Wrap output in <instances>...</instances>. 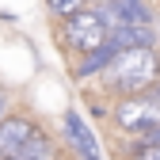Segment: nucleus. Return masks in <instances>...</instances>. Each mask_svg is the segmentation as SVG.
<instances>
[{
	"instance_id": "nucleus-1",
	"label": "nucleus",
	"mask_w": 160,
	"mask_h": 160,
	"mask_svg": "<svg viewBox=\"0 0 160 160\" xmlns=\"http://www.w3.org/2000/svg\"><path fill=\"white\" fill-rule=\"evenodd\" d=\"M111 72V84L118 92H145L156 84V76H160V61H156V53L145 46V50H126V53H114V61L107 65Z\"/></svg>"
},
{
	"instance_id": "nucleus-2",
	"label": "nucleus",
	"mask_w": 160,
	"mask_h": 160,
	"mask_svg": "<svg viewBox=\"0 0 160 160\" xmlns=\"http://www.w3.org/2000/svg\"><path fill=\"white\" fill-rule=\"evenodd\" d=\"M69 42L84 53H95L107 46V19L95 12H76L69 19Z\"/></svg>"
},
{
	"instance_id": "nucleus-3",
	"label": "nucleus",
	"mask_w": 160,
	"mask_h": 160,
	"mask_svg": "<svg viewBox=\"0 0 160 160\" xmlns=\"http://www.w3.org/2000/svg\"><path fill=\"white\" fill-rule=\"evenodd\" d=\"M34 133H38V130L27 122V118H0V156L12 160Z\"/></svg>"
},
{
	"instance_id": "nucleus-4",
	"label": "nucleus",
	"mask_w": 160,
	"mask_h": 160,
	"mask_svg": "<svg viewBox=\"0 0 160 160\" xmlns=\"http://www.w3.org/2000/svg\"><path fill=\"white\" fill-rule=\"evenodd\" d=\"M114 118H118V126H126V130H149L152 122H160V107H152L149 99H126V103L114 111Z\"/></svg>"
},
{
	"instance_id": "nucleus-5",
	"label": "nucleus",
	"mask_w": 160,
	"mask_h": 160,
	"mask_svg": "<svg viewBox=\"0 0 160 160\" xmlns=\"http://www.w3.org/2000/svg\"><path fill=\"white\" fill-rule=\"evenodd\" d=\"M12 160H53V145L46 141L42 133H34V137H31V141H27L23 149H19Z\"/></svg>"
},
{
	"instance_id": "nucleus-6",
	"label": "nucleus",
	"mask_w": 160,
	"mask_h": 160,
	"mask_svg": "<svg viewBox=\"0 0 160 160\" xmlns=\"http://www.w3.org/2000/svg\"><path fill=\"white\" fill-rule=\"evenodd\" d=\"M111 50L103 46V50H95V53H88V61H80V76H88V72H95V69H103V65H111Z\"/></svg>"
},
{
	"instance_id": "nucleus-7",
	"label": "nucleus",
	"mask_w": 160,
	"mask_h": 160,
	"mask_svg": "<svg viewBox=\"0 0 160 160\" xmlns=\"http://www.w3.org/2000/svg\"><path fill=\"white\" fill-rule=\"evenodd\" d=\"M141 141H145L141 149H149V145H160V122H156V126H149V130L141 133Z\"/></svg>"
},
{
	"instance_id": "nucleus-8",
	"label": "nucleus",
	"mask_w": 160,
	"mask_h": 160,
	"mask_svg": "<svg viewBox=\"0 0 160 160\" xmlns=\"http://www.w3.org/2000/svg\"><path fill=\"white\" fill-rule=\"evenodd\" d=\"M50 12H57V15H76L80 4H61V0H57V4H50Z\"/></svg>"
},
{
	"instance_id": "nucleus-9",
	"label": "nucleus",
	"mask_w": 160,
	"mask_h": 160,
	"mask_svg": "<svg viewBox=\"0 0 160 160\" xmlns=\"http://www.w3.org/2000/svg\"><path fill=\"white\" fill-rule=\"evenodd\" d=\"M141 160H160V145H149V149H141Z\"/></svg>"
}]
</instances>
